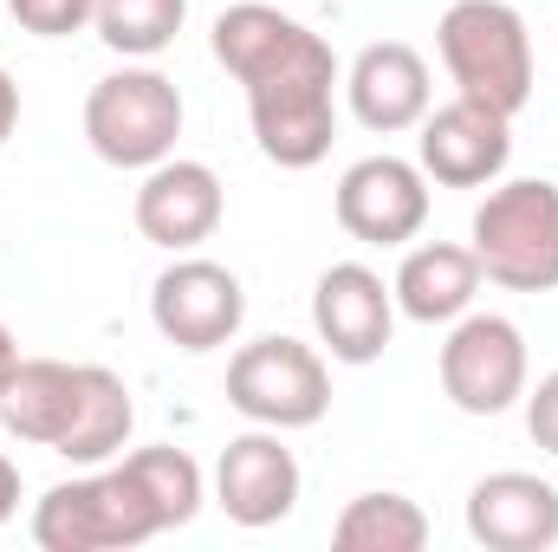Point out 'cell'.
Instances as JSON below:
<instances>
[{
  "label": "cell",
  "mask_w": 558,
  "mask_h": 552,
  "mask_svg": "<svg viewBox=\"0 0 558 552\" xmlns=\"http://www.w3.org/2000/svg\"><path fill=\"white\" fill-rule=\"evenodd\" d=\"M481 279L487 274H481L474 248H461V241H422V248L403 254L390 292H397L403 319H416V325H454L461 312H474Z\"/></svg>",
  "instance_id": "2e32d148"
},
{
  "label": "cell",
  "mask_w": 558,
  "mask_h": 552,
  "mask_svg": "<svg viewBox=\"0 0 558 552\" xmlns=\"http://www.w3.org/2000/svg\"><path fill=\"white\" fill-rule=\"evenodd\" d=\"M331 547L338 552H422L428 547V514H422L410 494H357L338 527H331Z\"/></svg>",
  "instance_id": "d6986e66"
},
{
  "label": "cell",
  "mask_w": 558,
  "mask_h": 552,
  "mask_svg": "<svg viewBox=\"0 0 558 552\" xmlns=\"http://www.w3.org/2000/svg\"><path fill=\"white\" fill-rule=\"evenodd\" d=\"M182 20H189V0H98V39L111 46V52H124V59H156V52H169L175 46V33H182Z\"/></svg>",
  "instance_id": "44dd1931"
},
{
  "label": "cell",
  "mask_w": 558,
  "mask_h": 552,
  "mask_svg": "<svg viewBox=\"0 0 558 552\" xmlns=\"http://www.w3.org/2000/svg\"><path fill=\"white\" fill-rule=\"evenodd\" d=\"M435 52L454 79V98H474L500 118H520L533 98V33L526 13L507 0H454L435 26Z\"/></svg>",
  "instance_id": "7a4b0ae2"
},
{
  "label": "cell",
  "mask_w": 558,
  "mask_h": 552,
  "mask_svg": "<svg viewBox=\"0 0 558 552\" xmlns=\"http://www.w3.org/2000/svg\"><path fill=\"white\" fill-rule=\"evenodd\" d=\"M156 533H162V520L143 501L124 461L72 475V481L46 488L33 507V547L39 552H131Z\"/></svg>",
  "instance_id": "3957f363"
},
{
  "label": "cell",
  "mask_w": 558,
  "mask_h": 552,
  "mask_svg": "<svg viewBox=\"0 0 558 552\" xmlns=\"http://www.w3.org/2000/svg\"><path fill=\"white\" fill-rule=\"evenodd\" d=\"M13 364H20V345H13V332L0 325V384H7V371H13Z\"/></svg>",
  "instance_id": "484cf974"
},
{
  "label": "cell",
  "mask_w": 558,
  "mask_h": 552,
  "mask_svg": "<svg viewBox=\"0 0 558 552\" xmlns=\"http://www.w3.org/2000/svg\"><path fill=\"white\" fill-rule=\"evenodd\" d=\"M247 319V292L241 274L202 254H175L156 286H149V325L175 345V351H221Z\"/></svg>",
  "instance_id": "ba28073f"
},
{
  "label": "cell",
  "mask_w": 558,
  "mask_h": 552,
  "mask_svg": "<svg viewBox=\"0 0 558 552\" xmlns=\"http://www.w3.org/2000/svg\"><path fill=\"white\" fill-rule=\"evenodd\" d=\"M118 461L131 468V481L143 488V501L156 507L162 533H175V527H189V520L202 514L208 475H202V461H195L189 448H137V455H118Z\"/></svg>",
  "instance_id": "ffe728a7"
},
{
  "label": "cell",
  "mask_w": 558,
  "mask_h": 552,
  "mask_svg": "<svg viewBox=\"0 0 558 552\" xmlns=\"http://www.w3.org/2000/svg\"><path fill=\"white\" fill-rule=\"evenodd\" d=\"M526 429H533V442L546 448V455H558V371H546L539 384H526Z\"/></svg>",
  "instance_id": "603a6c76"
},
{
  "label": "cell",
  "mask_w": 558,
  "mask_h": 552,
  "mask_svg": "<svg viewBox=\"0 0 558 552\" xmlns=\"http://www.w3.org/2000/svg\"><path fill=\"white\" fill-rule=\"evenodd\" d=\"M182 137V92L156 65L105 72L85 98V143L111 169H156Z\"/></svg>",
  "instance_id": "5b68a950"
},
{
  "label": "cell",
  "mask_w": 558,
  "mask_h": 552,
  "mask_svg": "<svg viewBox=\"0 0 558 552\" xmlns=\"http://www.w3.org/2000/svg\"><path fill=\"white\" fill-rule=\"evenodd\" d=\"M0 13H7V0H0Z\"/></svg>",
  "instance_id": "4316f807"
},
{
  "label": "cell",
  "mask_w": 558,
  "mask_h": 552,
  "mask_svg": "<svg viewBox=\"0 0 558 552\" xmlns=\"http://www.w3.org/2000/svg\"><path fill=\"white\" fill-rule=\"evenodd\" d=\"M428 98H435L428 59H422L416 46H403V39L364 46V52L351 59V72H344V105H351V118H357L364 131H377V137L416 131L422 118H428Z\"/></svg>",
  "instance_id": "9a60e30c"
},
{
  "label": "cell",
  "mask_w": 558,
  "mask_h": 552,
  "mask_svg": "<svg viewBox=\"0 0 558 552\" xmlns=\"http://www.w3.org/2000/svg\"><path fill=\"white\" fill-rule=\"evenodd\" d=\"M299 455L286 448V429H247V435H234L228 448H221V461H215V507L234 520V527H247V533H260V527H279L292 507H299Z\"/></svg>",
  "instance_id": "7c38bea8"
},
{
  "label": "cell",
  "mask_w": 558,
  "mask_h": 552,
  "mask_svg": "<svg viewBox=\"0 0 558 552\" xmlns=\"http://www.w3.org/2000/svg\"><path fill=\"white\" fill-rule=\"evenodd\" d=\"M78 404V364H59V358H20L0 384V422L7 435L33 442V448H59L65 422Z\"/></svg>",
  "instance_id": "ac0fdd59"
},
{
  "label": "cell",
  "mask_w": 558,
  "mask_h": 552,
  "mask_svg": "<svg viewBox=\"0 0 558 552\" xmlns=\"http://www.w3.org/2000/svg\"><path fill=\"white\" fill-rule=\"evenodd\" d=\"M312 325H318V345L331 351V364H377L397 332V292L384 286L377 267L338 261L312 286Z\"/></svg>",
  "instance_id": "30bf717a"
},
{
  "label": "cell",
  "mask_w": 558,
  "mask_h": 552,
  "mask_svg": "<svg viewBox=\"0 0 558 552\" xmlns=\"http://www.w3.org/2000/svg\"><path fill=\"white\" fill-rule=\"evenodd\" d=\"M131 422H137L131 384L111 364H78V404H72V422H65L52 455H65L72 468H105V461L124 455Z\"/></svg>",
  "instance_id": "e0dca14e"
},
{
  "label": "cell",
  "mask_w": 558,
  "mask_h": 552,
  "mask_svg": "<svg viewBox=\"0 0 558 552\" xmlns=\"http://www.w3.org/2000/svg\"><path fill=\"white\" fill-rule=\"evenodd\" d=\"M137 235L162 254H195L202 241H215L221 215H228V189L208 163L195 156H162L156 169H143L137 189Z\"/></svg>",
  "instance_id": "8fae6325"
},
{
  "label": "cell",
  "mask_w": 558,
  "mask_h": 552,
  "mask_svg": "<svg viewBox=\"0 0 558 552\" xmlns=\"http://www.w3.org/2000/svg\"><path fill=\"white\" fill-rule=\"evenodd\" d=\"M338 228L364 248H410L428 221V176L410 156H357L344 176H338Z\"/></svg>",
  "instance_id": "9c48e42d"
},
{
  "label": "cell",
  "mask_w": 558,
  "mask_h": 552,
  "mask_svg": "<svg viewBox=\"0 0 558 552\" xmlns=\"http://www.w3.org/2000/svg\"><path fill=\"white\" fill-rule=\"evenodd\" d=\"M416 131H422L416 137L422 176L441 182V189H487L513 163V118H500L474 98H454V105L428 111Z\"/></svg>",
  "instance_id": "4fadbf2b"
},
{
  "label": "cell",
  "mask_w": 558,
  "mask_h": 552,
  "mask_svg": "<svg viewBox=\"0 0 558 552\" xmlns=\"http://www.w3.org/2000/svg\"><path fill=\"white\" fill-rule=\"evenodd\" d=\"M7 13L33 33V39H72L98 20V0H7Z\"/></svg>",
  "instance_id": "7402d4cb"
},
{
  "label": "cell",
  "mask_w": 558,
  "mask_h": 552,
  "mask_svg": "<svg viewBox=\"0 0 558 552\" xmlns=\"http://www.w3.org/2000/svg\"><path fill=\"white\" fill-rule=\"evenodd\" d=\"M474 261L507 292H558V182L520 176L474 208Z\"/></svg>",
  "instance_id": "277c9868"
},
{
  "label": "cell",
  "mask_w": 558,
  "mask_h": 552,
  "mask_svg": "<svg viewBox=\"0 0 558 552\" xmlns=\"http://www.w3.org/2000/svg\"><path fill=\"white\" fill-rule=\"evenodd\" d=\"M228 79L247 85L254 143L279 169H318L338 137V52L305 20L267 0H241L208 33Z\"/></svg>",
  "instance_id": "6da1fadb"
},
{
  "label": "cell",
  "mask_w": 558,
  "mask_h": 552,
  "mask_svg": "<svg viewBox=\"0 0 558 552\" xmlns=\"http://www.w3.org/2000/svg\"><path fill=\"white\" fill-rule=\"evenodd\" d=\"M435 371H441V397L461 416H507L533 384L526 332L507 312H461L441 338Z\"/></svg>",
  "instance_id": "8992f818"
},
{
  "label": "cell",
  "mask_w": 558,
  "mask_h": 552,
  "mask_svg": "<svg viewBox=\"0 0 558 552\" xmlns=\"http://www.w3.org/2000/svg\"><path fill=\"white\" fill-rule=\"evenodd\" d=\"M13 514H20V468L0 455V527H7Z\"/></svg>",
  "instance_id": "cb8c5ba5"
},
{
  "label": "cell",
  "mask_w": 558,
  "mask_h": 552,
  "mask_svg": "<svg viewBox=\"0 0 558 552\" xmlns=\"http://www.w3.org/2000/svg\"><path fill=\"white\" fill-rule=\"evenodd\" d=\"M228 404L260 429H312L331 410V371L305 338H254L228 364Z\"/></svg>",
  "instance_id": "52a82bcc"
},
{
  "label": "cell",
  "mask_w": 558,
  "mask_h": 552,
  "mask_svg": "<svg viewBox=\"0 0 558 552\" xmlns=\"http://www.w3.org/2000/svg\"><path fill=\"white\" fill-rule=\"evenodd\" d=\"M468 540L487 552H546L558 547V488L546 475L500 468L468 488Z\"/></svg>",
  "instance_id": "5bb4252c"
},
{
  "label": "cell",
  "mask_w": 558,
  "mask_h": 552,
  "mask_svg": "<svg viewBox=\"0 0 558 552\" xmlns=\"http://www.w3.org/2000/svg\"><path fill=\"white\" fill-rule=\"evenodd\" d=\"M13 131H20V85L0 72V143L13 137Z\"/></svg>",
  "instance_id": "d4e9b609"
}]
</instances>
